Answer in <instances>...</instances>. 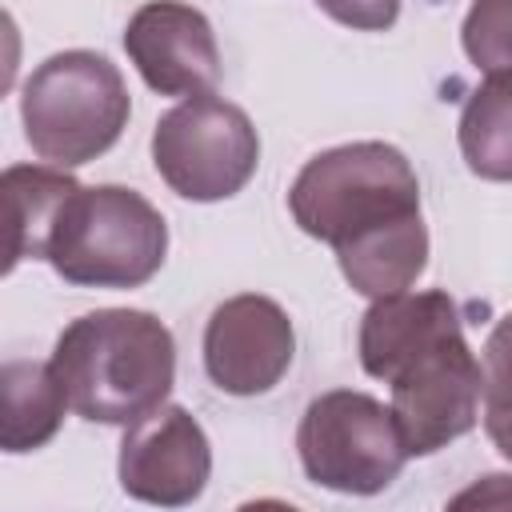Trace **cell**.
Here are the masks:
<instances>
[{
  "label": "cell",
  "mask_w": 512,
  "mask_h": 512,
  "mask_svg": "<svg viewBox=\"0 0 512 512\" xmlns=\"http://www.w3.org/2000/svg\"><path fill=\"white\" fill-rule=\"evenodd\" d=\"M132 100L120 68L88 48L56 52L32 68L20 92V120L32 152L56 168H80L104 156L124 124Z\"/></svg>",
  "instance_id": "277c9868"
},
{
  "label": "cell",
  "mask_w": 512,
  "mask_h": 512,
  "mask_svg": "<svg viewBox=\"0 0 512 512\" xmlns=\"http://www.w3.org/2000/svg\"><path fill=\"white\" fill-rule=\"evenodd\" d=\"M304 476L332 492L372 496L388 488L408 460L392 408L368 392L336 388L316 396L296 428Z\"/></svg>",
  "instance_id": "8992f818"
},
{
  "label": "cell",
  "mask_w": 512,
  "mask_h": 512,
  "mask_svg": "<svg viewBox=\"0 0 512 512\" xmlns=\"http://www.w3.org/2000/svg\"><path fill=\"white\" fill-rule=\"evenodd\" d=\"M288 208L300 232L336 252L420 216V180L400 148L356 140L312 156L288 192Z\"/></svg>",
  "instance_id": "3957f363"
},
{
  "label": "cell",
  "mask_w": 512,
  "mask_h": 512,
  "mask_svg": "<svg viewBox=\"0 0 512 512\" xmlns=\"http://www.w3.org/2000/svg\"><path fill=\"white\" fill-rule=\"evenodd\" d=\"M336 24L360 28V32H384L400 16V0H316Z\"/></svg>",
  "instance_id": "e0dca14e"
},
{
  "label": "cell",
  "mask_w": 512,
  "mask_h": 512,
  "mask_svg": "<svg viewBox=\"0 0 512 512\" xmlns=\"http://www.w3.org/2000/svg\"><path fill=\"white\" fill-rule=\"evenodd\" d=\"M168 252L164 216L132 188L96 184L76 188L48 240V264L68 284L84 288H140Z\"/></svg>",
  "instance_id": "5b68a950"
},
{
  "label": "cell",
  "mask_w": 512,
  "mask_h": 512,
  "mask_svg": "<svg viewBox=\"0 0 512 512\" xmlns=\"http://www.w3.org/2000/svg\"><path fill=\"white\" fill-rule=\"evenodd\" d=\"M296 352L288 312L256 292L224 300L204 328L208 380L228 396H260L280 384Z\"/></svg>",
  "instance_id": "ba28073f"
},
{
  "label": "cell",
  "mask_w": 512,
  "mask_h": 512,
  "mask_svg": "<svg viewBox=\"0 0 512 512\" xmlns=\"http://www.w3.org/2000/svg\"><path fill=\"white\" fill-rule=\"evenodd\" d=\"M492 500H496V504H508V500H512V476H492V480L484 476V484L468 488V492L456 496L452 504L464 508V504H492Z\"/></svg>",
  "instance_id": "ac0fdd59"
},
{
  "label": "cell",
  "mask_w": 512,
  "mask_h": 512,
  "mask_svg": "<svg viewBox=\"0 0 512 512\" xmlns=\"http://www.w3.org/2000/svg\"><path fill=\"white\" fill-rule=\"evenodd\" d=\"M212 472V448L196 416L180 404H160L120 440V488L132 500L180 508L192 504Z\"/></svg>",
  "instance_id": "9c48e42d"
},
{
  "label": "cell",
  "mask_w": 512,
  "mask_h": 512,
  "mask_svg": "<svg viewBox=\"0 0 512 512\" xmlns=\"http://www.w3.org/2000/svg\"><path fill=\"white\" fill-rule=\"evenodd\" d=\"M152 164L184 200H228L252 180L260 136L244 108L200 92L160 116L152 132Z\"/></svg>",
  "instance_id": "52a82bcc"
},
{
  "label": "cell",
  "mask_w": 512,
  "mask_h": 512,
  "mask_svg": "<svg viewBox=\"0 0 512 512\" xmlns=\"http://www.w3.org/2000/svg\"><path fill=\"white\" fill-rule=\"evenodd\" d=\"M0 448L4 452H36L44 448L60 424L68 392L52 364L40 360H8L0 372Z\"/></svg>",
  "instance_id": "7c38bea8"
},
{
  "label": "cell",
  "mask_w": 512,
  "mask_h": 512,
  "mask_svg": "<svg viewBox=\"0 0 512 512\" xmlns=\"http://www.w3.org/2000/svg\"><path fill=\"white\" fill-rule=\"evenodd\" d=\"M128 60L160 96H200L220 84V48L208 16L180 0L136 8L124 32Z\"/></svg>",
  "instance_id": "30bf717a"
},
{
  "label": "cell",
  "mask_w": 512,
  "mask_h": 512,
  "mask_svg": "<svg viewBox=\"0 0 512 512\" xmlns=\"http://www.w3.org/2000/svg\"><path fill=\"white\" fill-rule=\"evenodd\" d=\"M80 184L64 168L44 164H12L0 176L4 192V224H8V260L4 272H12L20 260H44L48 240L60 224L64 204L72 200Z\"/></svg>",
  "instance_id": "8fae6325"
},
{
  "label": "cell",
  "mask_w": 512,
  "mask_h": 512,
  "mask_svg": "<svg viewBox=\"0 0 512 512\" xmlns=\"http://www.w3.org/2000/svg\"><path fill=\"white\" fill-rule=\"evenodd\" d=\"M484 432L500 448V456L512 460V312L496 320V328L484 340Z\"/></svg>",
  "instance_id": "9a60e30c"
},
{
  "label": "cell",
  "mask_w": 512,
  "mask_h": 512,
  "mask_svg": "<svg viewBox=\"0 0 512 512\" xmlns=\"http://www.w3.org/2000/svg\"><path fill=\"white\" fill-rule=\"evenodd\" d=\"M460 40L480 72H512V0H472Z\"/></svg>",
  "instance_id": "2e32d148"
},
{
  "label": "cell",
  "mask_w": 512,
  "mask_h": 512,
  "mask_svg": "<svg viewBox=\"0 0 512 512\" xmlns=\"http://www.w3.org/2000/svg\"><path fill=\"white\" fill-rule=\"evenodd\" d=\"M360 364L392 384V416L408 456H432L476 428L484 372L448 292H392L360 320Z\"/></svg>",
  "instance_id": "6da1fadb"
},
{
  "label": "cell",
  "mask_w": 512,
  "mask_h": 512,
  "mask_svg": "<svg viewBox=\"0 0 512 512\" xmlns=\"http://www.w3.org/2000/svg\"><path fill=\"white\" fill-rule=\"evenodd\" d=\"M52 368L76 416L128 428L168 400L176 344L152 312L100 308L76 316L60 332Z\"/></svg>",
  "instance_id": "7a4b0ae2"
},
{
  "label": "cell",
  "mask_w": 512,
  "mask_h": 512,
  "mask_svg": "<svg viewBox=\"0 0 512 512\" xmlns=\"http://www.w3.org/2000/svg\"><path fill=\"white\" fill-rule=\"evenodd\" d=\"M456 136L480 180H512V72H492L468 96Z\"/></svg>",
  "instance_id": "5bb4252c"
},
{
  "label": "cell",
  "mask_w": 512,
  "mask_h": 512,
  "mask_svg": "<svg viewBox=\"0 0 512 512\" xmlns=\"http://www.w3.org/2000/svg\"><path fill=\"white\" fill-rule=\"evenodd\" d=\"M336 260H340V272L344 280L380 300V296H392V292H404L416 284V276L424 272L428 264V228H424V216H412L380 236H368L360 244H348V248H336Z\"/></svg>",
  "instance_id": "4fadbf2b"
}]
</instances>
